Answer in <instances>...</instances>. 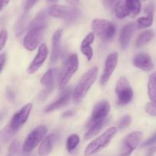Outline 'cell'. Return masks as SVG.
<instances>
[{"label":"cell","mask_w":156,"mask_h":156,"mask_svg":"<svg viewBox=\"0 0 156 156\" xmlns=\"http://www.w3.org/2000/svg\"><path fill=\"white\" fill-rule=\"evenodd\" d=\"M98 74V68L96 67L88 70L79 81L73 93V102L76 104L79 103L84 99L88 92L91 89L97 79Z\"/></svg>","instance_id":"obj_1"},{"label":"cell","mask_w":156,"mask_h":156,"mask_svg":"<svg viewBox=\"0 0 156 156\" xmlns=\"http://www.w3.org/2000/svg\"><path fill=\"white\" fill-rule=\"evenodd\" d=\"M141 8L140 0H120L115 6V15L120 19L126 16L135 18L140 12Z\"/></svg>","instance_id":"obj_2"},{"label":"cell","mask_w":156,"mask_h":156,"mask_svg":"<svg viewBox=\"0 0 156 156\" xmlns=\"http://www.w3.org/2000/svg\"><path fill=\"white\" fill-rule=\"evenodd\" d=\"M117 128L116 127H111L108 128L104 133H102L100 136L96 138L95 139L90 142L86 147L85 151V156H90L94 154L101 150L105 147H106L111 142L112 138L117 134Z\"/></svg>","instance_id":"obj_3"},{"label":"cell","mask_w":156,"mask_h":156,"mask_svg":"<svg viewBox=\"0 0 156 156\" xmlns=\"http://www.w3.org/2000/svg\"><path fill=\"white\" fill-rule=\"evenodd\" d=\"M48 14L53 18L73 21L80 16L81 12L78 8L73 6L54 5L49 8Z\"/></svg>","instance_id":"obj_4"},{"label":"cell","mask_w":156,"mask_h":156,"mask_svg":"<svg viewBox=\"0 0 156 156\" xmlns=\"http://www.w3.org/2000/svg\"><path fill=\"white\" fill-rule=\"evenodd\" d=\"M91 28L102 41H105L112 39L116 33V27L114 23L105 19H94L91 23Z\"/></svg>","instance_id":"obj_5"},{"label":"cell","mask_w":156,"mask_h":156,"mask_svg":"<svg viewBox=\"0 0 156 156\" xmlns=\"http://www.w3.org/2000/svg\"><path fill=\"white\" fill-rule=\"evenodd\" d=\"M78 68H79V58H78L77 54H73L69 55V57L68 58L60 73L59 87L61 90L65 88L66 86L71 80L72 76L78 70Z\"/></svg>","instance_id":"obj_6"},{"label":"cell","mask_w":156,"mask_h":156,"mask_svg":"<svg viewBox=\"0 0 156 156\" xmlns=\"http://www.w3.org/2000/svg\"><path fill=\"white\" fill-rule=\"evenodd\" d=\"M47 132V128L46 125H39L32 130L27 137L26 138L24 144H23L22 150L24 152L29 153L33 151L38 145V144L43 140L46 133Z\"/></svg>","instance_id":"obj_7"},{"label":"cell","mask_w":156,"mask_h":156,"mask_svg":"<svg viewBox=\"0 0 156 156\" xmlns=\"http://www.w3.org/2000/svg\"><path fill=\"white\" fill-rule=\"evenodd\" d=\"M115 92L117 95V102L120 106H125L129 103L133 96L132 87L125 77H121L117 80Z\"/></svg>","instance_id":"obj_8"},{"label":"cell","mask_w":156,"mask_h":156,"mask_svg":"<svg viewBox=\"0 0 156 156\" xmlns=\"http://www.w3.org/2000/svg\"><path fill=\"white\" fill-rule=\"evenodd\" d=\"M32 104L27 103L24 106H23L18 112H17L13 117L11 119L9 125L8 126V130L12 134H15L23 125L26 122L29 118L30 113L32 110Z\"/></svg>","instance_id":"obj_9"},{"label":"cell","mask_w":156,"mask_h":156,"mask_svg":"<svg viewBox=\"0 0 156 156\" xmlns=\"http://www.w3.org/2000/svg\"><path fill=\"white\" fill-rule=\"evenodd\" d=\"M111 110V105L106 100H102L98 102L94 107L91 118L87 124V128H89L94 124L105 121V119L109 114Z\"/></svg>","instance_id":"obj_10"},{"label":"cell","mask_w":156,"mask_h":156,"mask_svg":"<svg viewBox=\"0 0 156 156\" xmlns=\"http://www.w3.org/2000/svg\"><path fill=\"white\" fill-rule=\"evenodd\" d=\"M44 31L45 28L29 26V31L24 39V47L28 50H35L42 40Z\"/></svg>","instance_id":"obj_11"},{"label":"cell","mask_w":156,"mask_h":156,"mask_svg":"<svg viewBox=\"0 0 156 156\" xmlns=\"http://www.w3.org/2000/svg\"><path fill=\"white\" fill-rule=\"evenodd\" d=\"M143 138L141 132H133L125 138L120 156H129L137 148Z\"/></svg>","instance_id":"obj_12"},{"label":"cell","mask_w":156,"mask_h":156,"mask_svg":"<svg viewBox=\"0 0 156 156\" xmlns=\"http://www.w3.org/2000/svg\"><path fill=\"white\" fill-rule=\"evenodd\" d=\"M58 73V69L56 68H51L50 70H47L44 75H43L42 78L41 80V83L44 85V89L41 93V96H39L40 99L43 100L47 96L51 93L53 90V87H54L55 79H56V76Z\"/></svg>","instance_id":"obj_13"},{"label":"cell","mask_w":156,"mask_h":156,"mask_svg":"<svg viewBox=\"0 0 156 156\" xmlns=\"http://www.w3.org/2000/svg\"><path fill=\"white\" fill-rule=\"evenodd\" d=\"M117 61H118V53L117 52H113L108 55L106 61H105L104 73L101 75L100 80L101 84H105L109 80L110 77L117 67Z\"/></svg>","instance_id":"obj_14"},{"label":"cell","mask_w":156,"mask_h":156,"mask_svg":"<svg viewBox=\"0 0 156 156\" xmlns=\"http://www.w3.org/2000/svg\"><path fill=\"white\" fill-rule=\"evenodd\" d=\"M47 55H48V49H47V45L45 44H41L38 49L36 57L32 61V62L30 63L28 68H27V73H34L35 72L37 71L41 68V66L43 65L44 61H46Z\"/></svg>","instance_id":"obj_15"},{"label":"cell","mask_w":156,"mask_h":156,"mask_svg":"<svg viewBox=\"0 0 156 156\" xmlns=\"http://www.w3.org/2000/svg\"><path fill=\"white\" fill-rule=\"evenodd\" d=\"M71 96L72 92L70 89H66V90H64L57 100L52 102L51 104H50V105L46 107L45 113H50V112L59 110V109L66 106L69 103V102Z\"/></svg>","instance_id":"obj_16"},{"label":"cell","mask_w":156,"mask_h":156,"mask_svg":"<svg viewBox=\"0 0 156 156\" xmlns=\"http://www.w3.org/2000/svg\"><path fill=\"white\" fill-rule=\"evenodd\" d=\"M133 64L135 67L144 71H150L154 67L151 57L145 53H140L136 55L133 58Z\"/></svg>","instance_id":"obj_17"},{"label":"cell","mask_w":156,"mask_h":156,"mask_svg":"<svg viewBox=\"0 0 156 156\" xmlns=\"http://www.w3.org/2000/svg\"><path fill=\"white\" fill-rule=\"evenodd\" d=\"M136 28V25L134 23H129L122 28L120 35V44L122 49L126 48L129 45Z\"/></svg>","instance_id":"obj_18"},{"label":"cell","mask_w":156,"mask_h":156,"mask_svg":"<svg viewBox=\"0 0 156 156\" xmlns=\"http://www.w3.org/2000/svg\"><path fill=\"white\" fill-rule=\"evenodd\" d=\"M62 31L57 30L53 36V48H52V54L50 61L52 64L57 62L61 54V38H62Z\"/></svg>","instance_id":"obj_19"},{"label":"cell","mask_w":156,"mask_h":156,"mask_svg":"<svg viewBox=\"0 0 156 156\" xmlns=\"http://www.w3.org/2000/svg\"><path fill=\"white\" fill-rule=\"evenodd\" d=\"M56 140V136L55 134H50L43 139L41 145L38 148L39 156H48L53 149V145Z\"/></svg>","instance_id":"obj_20"},{"label":"cell","mask_w":156,"mask_h":156,"mask_svg":"<svg viewBox=\"0 0 156 156\" xmlns=\"http://www.w3.org/2000/svg\"><path fill=\"white\" fill-rule=\"evenodd\" d=\"M94 40V33L91 32L83 39L81 44V52L87 58L88 61H91L93 58V49L91 47Z\"/></svg>","instance_id":"obj_21"},{"label":"cell","mask_w":156,"mask_h":156,"mask_svg":"<svg viewBox=\"0 0 156 156\" xmlns=\"http://www.w3.org/2000/svg\"><path fill=\"white\" fill-rule=\"evenodd\" d=\"M47 25V15L46 12H40L31 21L29 26L30 27H37L45 28Z\"/></svg>","instance_id":"obj_22"},{"label":"cell","mask_w":156,"mask_h":156,"mask_svg":"<svg viewBox=\"0 0 156 156\" xmlns=\"http://www.w3.org/2000/svg\"><path fill=\"white\" fill-rule=\"evenodd\" d=\"M154 37V33L152 31H146V32H143L139 35L137 38L136 41V46L137 47H141L143 46L146 45V44L152 41V39Z\"/></svg>","instance_id":"obj_23"},{"label":"cell","mask_w":156,"mask_h":156,"mask_svg":"<svg viewBox=\"0 0 156 156\" xmlns=\"http://www.w3.org/2000/svg\"><path fill=\"white\" fill-rule=\"evenodd\" d=\"M105 123V121H103V122H98V123L94 124L91 126H90L88 128V130L86 132V133L85 134L84 137L86 140H88V139H91L94 136H95L99 132L101 131V129L102 128V127L104 126Z\"/></svg>","instance_id":"obj_24"},{"label":"cell","mask_w":156,"mask_h":156,"mask_svg":"<svg viewBox=\"0 0 156 156\" xmlns=\"http://www.w3.org/2000/svg\"><path fill=\"white\" fill-rule=\"evenodd\" d=\"M79 142H80V139H79V136L78 135L73 134L69 136L66 140V144L67 151L69 152H72L78 146Z\"/></svg>","instance_id":"obj_25"},{"label":"cell","mask_w":156,"mask_h":156,"mask_svg":"<svg viewBox=\"0 0 156 156\" xmlns=\"http://www.w3.org/2000/svg\"><path fill=\"white\" fill-rule=\"evenodd\" d=\"M27 15H24L21 17L19 20H18V23H17L16 25V35L17 36H19L20 35L24 32V29L27 27Z\"/></svg>","instance_id":"obj_26"},{"label":"cell","mask_w":156,"mask_h":156,"mask_svg":"<svg viewBox=\"0 0 156 156\" xmlns=\"http://www.w3.org/2000/svg\"><path fill=\"white\" fill-rule=\"evenodd\" d=\"M137 22L140 28L150 27L153 22V13L148 14L146 17H141L137 20Z\"/></svg>","instance_id":"obj_27"},{"label":"cell","mask_w":156,"mask_h":156,"mask_svg":"<svg viewBox=\"0 0 156 156\" xmlns=\"http://www.w3.org/2000/svg\"><path fill=\"white\" fill-rule=\"evenodd\" d=\"M20 148H21V144L19 141H14L9 148V156H18L19 154Z\"/></svg>","instance_id":"obj_28"},{"label":"cell","mask_w":156,"mask_h":156,"mask_svg":"<svg viewBox=\"0 0 156 156\" xmlns=\"http://www.w3.org/2000/svg\"><path fill=\"white\" fill-rule=\"evenodd\" d=\"M148 94L152 101L156 100V84L149 81L148 83Z\"/></svg>","instance_id":"obj_29"},{"label":"cell","mask_w":156,"mask_h":156,"mask_svg":"<svg viewBox=\"0 0 156 156\" xmlns=\"http://www.w3.org/2000/svg\"><path fill=\"white\" fill-rule=\"evenodd\" d=\"M131 116L129 115H126L123 117H122V119H120V122L118 123V127L120 129H123V128H126L130 125L131 123Z\"/></svg>","instance_id":"obj_30"},{"label":"cell","mask_w":156,"mask_h":156,"mask_svg":"<svg viewBox=\"0 0 156 156\" xmlns=\"http://www.w3.org/2000/svg\"><path fill=\"white\" fill-rule=\"evenodd\" d=\"M145 110H146L148 114L156 116V100L152 101V102L146 104V107H145Z\"/></svg>","instance_id":"obj_31"},{"label":"cell","mask_w":156,"mask_h":156,"mask_svg":"<svg viewBox=\"0 0 156 156\" xmlns=\"http://www.w3.org/2000/svg\"><path fill=\"white\" fill-rule=\"evenodd\" d=\"M8 38V33L5 30H2L0 32V51L3 49L6 44Z\"/></svg>","instance_id":"obj_32"},{"label":"cell","mask_w":156,"mask_h":156,"mask_svg":"<svg viewBox=\"0 0 156 156\" xmlns=\"http://www.w3.org/2000/svg\"><path fill=\"white\" fill-rule=\"evenodd\" d=\"M38 0H27L25 3V6H24V9L25 10H29L31 9L37 3Z\"/></svg>","instance_id":"obj_33"},{"label":"cell","mask_w":156,"mask_h":156,"mask_svg":"<svg viewBox=\"0 0 156 156\" xmlns=\"http://www.w3.org/2000/svg\"><path fill=\"white\" fill-rule=\"evenodd\" d=\"M5 60H6V56L5 54H0V73H1L3 67H4L5 64Z\"/></svg>","instance_id":"obj_34"},{"label":"cell","mask_w":156,"mask_h":156,"mask_svg":"<svg viewBox=\"0 0 156 156\" xmlns=\"http://www.w3.org/2000/svg\"><path fill=\"white\" fill-rule=\"evenodd\" d=\"M116 1H117V0H103L104 6L106 8H108V9H110V8H111L114 6V4L115 3Z\"/></svg>","instance_id":"obj_35"},{"label":"cell","mask_w":156,"mask_h":156,"mask_svg":"<svg viewBox=\"0 0 156 156\" xmlns=\"http://www.w3.org/2000/svg\"><path fill=\"white\" fill-rule=\"evenodd\" d=\"M156 142V136H154V137L151 138V139H148L144 144H143V146H147V145H151L153 143H155Z\"/></svg>","instance_id":"obj_36"},{"label":"cell","mask_w":156,"mask_h":156,"mask_svg":"<svg viewBox=\"0 0 156 156\" xmlns=\"http://www.w3.org/2000/svg\"><path fill=\"white\" fill-rule=\"evenodd\" d=\"M10 0H0V12L9 3Z\"/></svg>","instance_id":"obj_37"},{"label":"cell","mask_w":156,"mask_h":156,"mask_svg":"<svg viewBox=\"0 0 156 156\" xmlns=\"http://www.w3.org/2000/svg\"><path fill=\"white\" fill-rule=\"evenodd\" d=\"M149 81H150V82L156 84V72H154L153 73H152V74L150 75Z\"/></svg>","instance_id":"obj_38"},{"label":"cell","mask_w":156,"mask_h":156,"mask_svg":"<svg viewBox=\"0 0 156 156\" xmlns=\"http://www.w3.org/2000/svg\"><path fill=\"white\" fill-rule=\"evenodd\" d=\"M66 1L72 6H76L79 3V0H66Z\"/></svg>","instance_id":"obj_39"},{"label":"cell","mask_w":156,"mask_h":156,"mask_svg":"<svg viewBox=\"0 0 156 156\" xmlns=\"http://www.w3.org/2000/svg\"><path fill=\"white\" fill-rule=\"evenodd\" d=\"M49 1H50V2H54V1H56V0H49Z\"/></svg>","instance_id":"obj_40"}]
</instances>
